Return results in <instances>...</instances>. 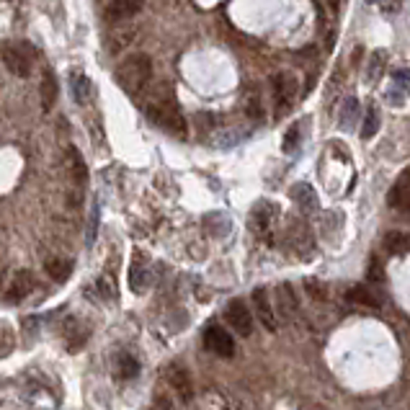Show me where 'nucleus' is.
Here are the masks:
<instances>
[{
    "mask_svg": "<svg viewBox=\"0 0 410 410\" xmlns=\"http://www.w3.org/2000/svg\"><path fill=\"white\" fill-rule=\"evenodd\" d=\"M150 78H152V60L147 54H132L114 73V80L119 83V88L127 90L129 96H137L147 88Z\"/></svg>",
    "mask_w": 410,
    "mask_h": 410,
    "instance_id": "nucleus-1",
    "label": "nucleus"
},
{
    "mask_svg": "<svg viewBox=\"0 0 410 410\" xmlns=\"http://www.w3.org/2000/svg\"><path fill=\"white\" fill-rule=\"evenodd\" d=\"M147 114L150 119L155 121V124H160L163 129H168V132H173V135L179 137H186L188 132L186 119H183V114H181V109L176 106L173 98H157V101L147 104Z\"/></svg>",
    "mask_w": 410,
    "mask_h": 410,
    "instance_id": "nucleus-2",
    "label": "nucleus"
},
{
    "mask_svg": "<svg viewBox=\"0 0 410 410\" xmlns=\"http://www.w3.org/2000/svg\"><path fill=\"white\" fill-rule=\"evenodd\" d=\"M34 54L37 52L29 44H0V60H3L8 73L18 75V78H29L31 75Z\"/></svg>",
    "mask_w": 410,
    "mask_h": 410,
    "instance_id": "nucleus-3",
    "label": "nucleus"
},
{
    "mask_svg": "<svg viewBox=\"0 0 410 410\" xmlns=\"http://www.w3.org/2000/svg\"><path fill=\"white\" fill-rule=\"evenodd\" d=\"M271 88H274V101H276V114L282 116L291 109L294 98L299 93V83L291 73H276L274 80H271Z\"/></svg>",
    "mask_w": 410,
    "mask_h": 410,
    "instance_id": "nucleus-4",
    "label": "nucleus"
},
{
    "mask_svg": "<svg viewBox=\"0 0 410 410\" xmlns=\"http://www.w3.org/2000/svg\"><path fill=\"white\" fill-rule=\"evenodd\" d=\"M224 320H227V325H230L235 333H240V336H251V333H253V315H251V310H248V305L243 299H232L230 305H227Z\"/></svg>",
    "mask_w": 410,
    "mask_h": 410,
    "instance_id": "nucleus-5",
    "label": "nucleus"
},
{
    "mask_svg": "<svg viewBox=\"0 0 410 410\" xmlns=\"http://www.w3.org/2000/svg\"><path fill=\"white\" fill-rule=\"evenodd\" d=\"M150 282H152V271H150L147 255L142 253V251H135L132 266H129V287H132L135 294H142V291L150 289Z\"/></svg>",
    "mask_w": 410,
    "mask_h": 410,
    "instance_id": "nucleus-6",
    "label": "nucleus"
},
{
    "mask_svg": "<svg viewBox=\"0 0 410 410\" xmlns=\"http://www.w3.org/2000/svg\"><path fill=\"white\" fill-rule=\"evenodd\" d=\"M37 287V279L29 269H18L13 276H8V287H6V299L8 302H21L34 291Z\"/></svg>",
    "mask_w": 410,
    "mask_h": 410,
    "instance_id": "nucleus-7",
    "label": "nucleus"
},
{
    "mask_svg": "<svg viewBox=\"0 0 410 410\" xmlns=\"http://www.w3.org/2000/svg\"><path fill=\"white\" fill-rule=\"evenodd\" d=\"M165 382H168V387H171L183 403H191V400H194V385H191V377H188V372L183 366H179V364L165 366Z\"/></svg>",
    "mask_w": 410,
    "mask_h": 410,
    "instance_id": "nucleus-8",
    "label": "nucleus"
},
{
    "mask_svg": "<svg viewBox=\"0 0 410 410\" xmlns=\"http://www.w3.org/2000/svg\"><path fill=\"white\" fill-rule=\"evenodd\" d=\"M204 346H207V351L222 358H230L235 354V338L219 325H209L207 333H204Z\"/></svg>",
    "mask_w": 410,
    "mask_h": 410,
    "instance_id": "nucleus-9",
    "label": "nucleus"
},
{
    "mask_svg": "<svg viewBox=\"0 0 410 410\" xmlns=\"http://www.w3.org/2000/svg\"><path fill=\"white\" fill-rule=\"evenodd\" d=\"M253 307H255V315H258V320H261L263 328L274 333V330L279 328V320H276V313H274V305H271V299H269V291L263 289V287H258V289L253 291Z\"/></svg>",
    "mask_w": 410,
    "mask_h": 410,
    "instance_id": "nucleus-10",
    "label": "nucleus"
},
{
    "mask_svg": "<svg viewBox=\"0 0 410 410\" xmlns=\"http://www.w3.org/2000/svg\"><path fill=\"white\" fill-rule=\"evenodd\" d=\"M387 204L397 212L410 217V171H405L400 179L395 181V186L390 188L387 194Z\"/></svg>",
    "mask_w": 410,
    "mask_h": 410,
    "instance_id": "nucleus-11",
    "label": "nucleus"
},
{
    "mask_svg": "<svg viewBox=\"0 0 410 410\" xmlns=\"http://www.w3.org/2000/svg\"><path fill=\"white\" fill-rule=\"evenodd\" d=\"M145 6V0H109L106 3V16L111 21H124V18H132L137 16Z\"/></svg>",
    "mask_w": 410,
    "mask_h": 410,
    "instance_id": "nucleus-12",
    "label": "nucleus"
},
{
    "mask_svg": "<svg viewBox=\"0 0 410 410\" xmlns=\"http://www.w3.org/2000/svg\"><path fill=\"white\" fill-rule=\"evenodd\" d=\"M70 93H73V101L78 106H85L90 104V98H93V83L85 73H70Z\"/></svg>",
    "mask_w": 410,
    "mask_h": 410,
    "instance_id": "nucleus-13",
    "label": "nucleus"
},
{
    "mask_svg": "<svg viewBox=\"0 0 410 410\" xmlns=\"http://www.w3.org/2000/svg\"><path fill=\"white\" fill-rule=\"evenodd\" d=\"M274 217H276V207H274V204H269V202L255 204L253 212H251V227H253L258 235H266Z\"/></svg>",
    "mask_w": 410,
    "mask_h": 410,
    "instance_id": "nucleus-14",
    "label": "nucleus"
},
{
    "mask_svg": "<svg viewBox=\"0 0 410 410\" xmlns=\"http://www.w3.org/2000/svg\"><path fill=\"white\" fill-rule=\"evenodd\" d=\"M289 194H291V199H294V204H297L305 215H310V212L318 209V194H315V188L310 186V183H294Z\"/></svg>",
    "mask_w": 410,
    "mask_h": 410,
    "instance_id": "nucleus-15",
    "label": "nucleus"
},
{
    "mask_svg": "<svg viewBox=\"0 0 410 410\" xmlns=\"http://www.w3.org/2000/svg\"><path fill=\"white\" fill-rule=\"evenodd\" d=\"M346 299H349L351 305H358V307H369V310H380V299H377V294H374L369 287H364V284H356V287H351L349 291H346Z\"/></svg>",
    "mask_w": 410,
    "mask_h": 410,
    "instance_id": "nucleus-16",
    "label": "nucleus"
},
{
    "mask_svg": "<svg viewBox=\"0 0 410 410\" xmlns=\"http://www.w3.org/2000/svg\"><path fill=\"white\" fill-rule=\"evenodd\" d=\"M358 116H361V106H358V98L356 96H349L346 101H343V106H341V119H338V127H341L343 132H349V129L356 127Z\"/></svg>",
    "mask_w": 410,
    "mask_h": 410,
    "instance_id": "nucleus-17",
    "label": "nucleus"
},
{
    "mask_svg": "<svg viewBox=\"0 0 410 410\" xmlns=\"http://www.w3.org/2000/svg\"><path fill=\"white\" fill-rule=\"evenodd\" d=\"M39 96H42V109H44V111H52L54 101H57V80H54L52 70H44V73H42Z\"/></svg>",
    "mask_w": 410,
    "mask_h": 410,
    "instance_id": "nucleus-18",
    "label": "nucleus"
},
{
    "mask_svg": "<svg viewBox=\"0 0 410 410\" xmlns=\"http://www.w3.org/2000/svg\"><path fill=\"white\" fill-rule=\"evenodd\" d=\"M276 307H279L282 318H294L297 315V297H294V289L289 284H282L276 289Z\"/></svg>",
    "mask_w": 410,
    "mask_h": 410,
    "instance_id": "nucleus-19",
    "label": "nucleus"
},
{
    "mask_svg": "<svg viewBox=\"0 0 410 410\" xmlns=\"http://www.w3.org/2000/svg\"><path fill=\"white\" fill-rule=\"evenodd\" d=\"M68 165H70V176L78 186H85L88 183V168H85V160L75 147L68 150Z\"/></svg>",
    "mask_w": 410,
    "mask_h": 410,
    "instance_id": "nucleus-20",
    "label": "nucleus"
},
{
    "mask_svg": "<svg viewBox=\"0 0 410 410\" xmlns=\"http://www.w3.org/2000/svg\"><path fill=\"white\" fill-rule=\"evenodd\" d=\"M44 269H47V276H49V279H54V282H65V279H70V274H73L75 263L70 261V258H49Z\"/></svg>",
    "mask_w": 410,
    "mask_h": 410,
    "instance_id": "nucleus-21",
    "label": "nucleus"
},
{
    "mask_svg": "<svg viewBox=\"0 0 410 410\" xmlns=\"http://www.w3.org/2000/svg\"><path fill=\"white\" fill-rule=\"evenodd\" d=\"M385 68H387V52L385 49H374L369 54V65H366V80L377 83L382 78V73H385Z\"/></svg>",
    "mask_w": 410,
    "mask_h": 410,
    "instance_id": "nucleus-22",
    "label": "nucleus"
},
{
    "mask_svg": "<svg viewBox=\"0 0 410 410\" xmlns=\"http://www.w3.org/2000/svg\"><path fill=\"white\" fill-rule=\"evenodd\" d=\"M380 124H382L380 109H377V106H369L364 114V124H361V140H372V137L380 132Z\"/></svg>",
    "mask_w": 410,
    "mask_h": 410,
    "instance_id": "nucleus-23",
    "label": "nucleus"
},
{
    "mask_svg": "<svg viewBox=\"0 0 410 410\" xmlns=\"http://www.w3.org/2000/svg\"><path fill=\"white\" fill-rule=\"evenodd\" d=\"M385 248H387L392 255H403L410 251V238L405 232H387V235H385Z\"/></svg>",
    "mask_w": 410,
    "mask_h": 410,
    "instance_id": "nucleus-24",
    "label": "nucleus"
},
{
    "mask_svg": "<svg viewBox=\"0 0 410 410\" xmlns=\"http://www.w3.org/2000/svg\"><path fill=\"white\" fill-rule=\"evenodd\" d=\"M116 372L124 380H132V377L140 374V364H137V358L132 354H119V358H116Z\"/></svg>",
    "mask_w": 410,
    "mask_h": 410,
    "instance_id": "nucleus-25",
    "label": "nucleus"
},
{
    "mask_svg": "<svg viewBox=\"0 0 410 410\" xmlns=\"http://www.w3.org/2000/svg\"><path fill=\"white\" fill-rule=\"evenodd\" d=\"M135 39V29H121V31H114L111 39H109V49L111 52H121L124 47Z\"/></svg>",
    "mask_w": 410,
    "mask_h": 410,
    "instance_id": "nucleus-26",
    "label": "nucleus"
},
{
    "mask_svg": "<svg viewBox=\"0 0 410 410\" xmlns=\"http://www.w3.org/2000/svg\"><path fill=\"white\" fill-rule=\"evenodd\" d=\"M299 132H302V124H299V121H294V124H291V127L287 129V135H284V142H282V150H284V152H294V150L299 147V142H302Z\"/></svg>",
    "mask_w": 410,
    "mask_h": 410,
    "instance_id": "nucleus-27",
    "label": "nucleus"
},
{
    "mask_svg": "<svg viewBox=\"0 0 410 410\" xmlns=\"http://www.w3.org/2000/svg\"><path fill=\"white\" fill-rule=\"evenodd\" d=\"M96 289H98V294H101L104 299H109V302L116 299V284L111 282V276H101V279L96 282Z\"/></svg>",
    "mask_w": 410,
    "mask_h": 410,
    "instance_id": "nucleus-28",
    "label": "nucleus"
},
{
    "mask_svg": "<svg viewBox=\"0 0 410 410\" xmlns=\"http://www.w3.org/2000/svg\"><path fill=\"white\" fill-rule=\"evenodd\" d=\"M366 276H369V282L372 284H382L385 282V266H382V261L374 255L372 261H369V271H366Z\"/></svg>",
    "mask_w": 410,
    "mask_h": 410,
    "instance_id": "nucleus-29",
    "label": "nucleus"
},
{
    "mask_svg": "<svg viewBox=\"0 0 410 410\" xmlns=\"http://www.w3.org/2000/svg\"><path fill=\"white\" fill-rule=\"evenodd\" d=\"M98 217H101V212H98V207H93V209H90V217H88V232H85V243H88V246H93V243H96Z\"/></svg>",
    "mask_w": 410,
    "mask_h": 410,
    "instance_id": "nucleus-30",
    "label": "nucleus"
},
{
    "mask_svg": "<svg viewBox=\"0 0 410 410\" xmlns=\"http://www.w3.org/2000/svg\"><path fill=\"white\" fill-rule=\"evenodd\" d=\"M392 83H395L397 88L403 90V93H410V70L408 68H400L392 73Z\"/></svg>",
    "mask_w": 410,
    "mask_h": 410,
    "instance_id": "nucleus-31",
    "label": "nucleus"
},
{
    "mask_svg": "<svg viewBox=\"0 0 410 410\" xmlns=\"http://www.w3.org/2000/svg\"><path fill=\"white\" fill-rule=\"evenodd\" d=\"M305 287H307V294L310 297H315V299H328V291H325V287H322L320 282H315V279H307L305 282Z\"/></svg>",
    "mask_w": 410,
    "mask_h": 410,
    "instance_id": "nucleus-32",
    "label": "nucleus"
},
{
    "mask_svg": "<svg viewBox=\"0 0 410 410\" xmlns=\"http://www.w3.org/2000/svg\"><path fill=\"white\" fill-rule=\"evenodd\" d=\"M380 3V8L385 11V13H390V16H395V13H400L403 11V0H377Z\"/></svg>",
    "mask_w": 410,
    "mask_h": 410,
    "instance_id": "nucleus-33",
    "label": "nucleus"
},
{
    "mask_svg": "<svg viewBox=\"0 0 410 410\" xmlns=\"http://www.w3.org/2000/svg\"><path fill=\"white\" fill-rule=\"evenodd\" d=\"M13 343H16V338H13V333H11V328L0 322V349H11Z\"/></svg>",
    "mask_w": 410,
    "mask_h": 410,
    "instance_id": "nucleus-34",
    "label": "nucleus"
},
{
    "mask_svg": "<svg viewBox=\"0 0 410 410\" xmlns=\"http://www.w3.org/2000/svg\"><path fill=\"white\" fill-rule=\"evenodd\" d=\"M152 410H173L171 400H165V397H155V408Z\"/></svg>",
    "mask_w": 410,
    "mask_h": 410,
    "instance_id": "nucleus-35",
    "label": "nucleus"
},
{
    "mask_svg": "<svg viewBox=\"0 0 410 410\" xmlns=\"http://www.w3.org/2000/svg\"><path fill=\"white\" fill-rule=\"evenodd\" d=\"M325 3H328V8L333 11V13H338V11H341V0H325Z\"/></svg>",
    "mask_w": 410,
    "mask_h": 410,
    "instance_id": "nucleus-36",
    "label": "nucleus"
},
{
    "mask_svg": "<svg viewBox=\"0 0 410 410\" xmlns=\"http://www.w3.org/2000/svg\"><path fill=\"white\" fill-rule=\"evenodd\" d=\"M8 287V271H0V291Z\"/></svg>",
    "mask_w": 410,
    "mask_h": 410,
    "instance_id": "nucleus-37",
    "label": "nucleus"
},
{
    "mask_svg": "<svg viewBox=\"0 0 410 410\" xmlns=\"http://www.w3.org/2000/svg\"><path fill=\"white\" fill-rule=\"evenodd\" d=\"M366 3H377V0H366Z\"/></svg>",
    "mask_w": 410,
    "mask_h": 410,
    "instance_id": "nucleus-38",
    "label": "nucleus"
}]
</instances>
